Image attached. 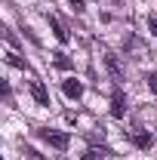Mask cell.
Segmentation results:
<instances>
[{"mask_svg":"<svg viewBox=\"0 0 157 160\" xmlns=\"http://www.w3.org/2000/svg\"><path fill=\"white\" fill-rule=\"evenodd\" d=\"M28 89H31V96L37 105H49V89L40 83V80H28Z\"/></svg>","mask_w":157,"mask_h":160,"instance_id":"cell-2","label":"cell"},{"mask_svg":"<svg viewBox=\"0 0 157 160\" xmlns=\"http://www.w3.org/2000/svg\"><path fill=\"white\" fill-rule=\"evenodd\" d=\"M148 86H151V89L157 92V74H151V77H148Z\"/></svg>","mask_w":157,"mask_h":160,"instance_id":"cell-14","label":"cell"},{"mask_svg":"<svg viewBox=\"0 0 157 160\" xmlns=\"http://www.w3.org/2000/svg\"><path fill=\"white\" fill-rule=\"evenodd\" d=\"M56 65H59L62 71H68V68H71V59H68L65 52H56Z\"/></svg>","mask_w":157,"mask_h":160,"instance_id":"cell-10","label":"cell"},{"mask_svg":"<svg viewBox=\"0 0 157 160\" xmlns=\"http://www.w3.org/2000/svg\"><path fill=\"white\" fill-rule=\"evenodd\" d=\"M105 68H108V74H111V80L114 83H120L123 80V68H120V62L114 52H105Z\"/></svg>","mask_w":157,"mask_h":160,"instance_id":"cell-3","label":"cell"},{"mask_svg":"<svg viewBox=\"0 0 157 160\" xmlns=\"http://www.w3.org/2000/svg\"><path fill=\"white\" fill-rule=\"evenodd\" d=\"M49 25H53V34H56V40H59V43H68V31L62 28V22H59V19H49Z\"/></svg>","mask_w":157,"mask_h":160,"instance_id":"cell-8","label":"cell"},{"mask_svg":"<svg viewBox=\"0 0 157 160\" xmlns=\"http://www.w3.org/2000/svg\"><path fill=\"white\" fill-rule=\"evenodd\" d=\"M83 160H108V151L105 148H86L83 151Z\"/></svg>","mask_w":157,"mask_h":160,"instance_id":"cell-7","label":"cell"},{"mask_svg":"<svg viewBox=\"0 0 157 160\" xmlns=\"http://www.w3.org/2000/svg\"><path fill=\"white\" fill-rule=\"evenodd\" d=\"M71 9H74V12H83L86 6H83V0H71Z\"/></svg>","mask_w":157,"mask_h":160,"instance_id":"cell-12","label":"cell"},{"mask_svg":"<svg viewBox=\"0 0 157 160\" xmlns=\"http://www.w3.org/2000/svg\"><path fill=\"white\" fill-rule=\"evenodd\" d=\"M40 139L53 148H59V151H68V145H71L68 132H59V129H40Z\"/></svg>","mask_w":157,"mask_h":160,"instance_id":"cell-1","label":"cell"},{"mask_svg":"<svg viewBox=\"0 0 157 160\" xmlns=\"http://www.w3.org/2000/svg\"><path fill=\"white\" fill-rule=\"evenodd\" d=\"M6 62H9V65H13V68H22V71H25V68H28V65H25V59H22L19 52H6Z\"/></svg>","mask_w":157,"mask_h":160,"instance_id":"cell-9","label":"cell"},{"mask_svg":"<svg viewBox=\"0 0 157 160\" xmlns=\"http://www.w3.org/2000/svg\"><path fill=\"white\" fill-rule=\"evenodd\" d=\"M62 89H65V96H68V99H80V96H83V83H80V80H65V83H62Z\"/></svg>","mask_w":157,"mask_h":160,"instance_id":"cell-5","label":"cell"},{"mask_svg":"<svg viewBox=\"0 0 157 160\" xmlns=\"http://www.w3.org/2000/svg\"><path fill=\"white\" fill-rule=\"evenodd\" d=\"M148 28H151V31L157 34V16H148Z\"/></svg>","mask_w":157,"mask_h":160,"instance_id":"cell-13","label":"cell"},{"mask_svg":"<svg viewBox=\"0 0 157 160\" xmlns=\"http://www.w3.org/2000/svg\"><path fill=\"white\" fill-rule=\"evenodd\" d=\"M22 154H25L28 160H43V154H40V151H34V148H28V145L22 148Z\"/></svg>","mask_w":157,"mask_h":160,"instance_id":"cell-11","label":"cell"},{"mask_svg":"<svg viewBox=\"0 0 157 160\" xmlns=\"http://www.w3.org/2000/svg\"><path fill=\"white\" fill-rule=\"evenodd\" d=\"M126 114V96L114 89V96H111V117H123Z\"/></svg>","mask_w":157,"mask_h":160,"instance_id":"cell-4","label":"cell"},{"mask_svg":"<svg viewBox=\"0 0 157 160\" xmlns=\"http://www.w3.org/2000/svg\"><path fill=\"white\" fill-rule=\"evenodd\" d=\"M133 145H136V148H142V151H148V148L154 145V139H151L148 132H136V136H133Z\"/></svg>","mask_w":157,"mask_h":160,"instance_id":"cell-6","label":"cell"}]
</instances>
